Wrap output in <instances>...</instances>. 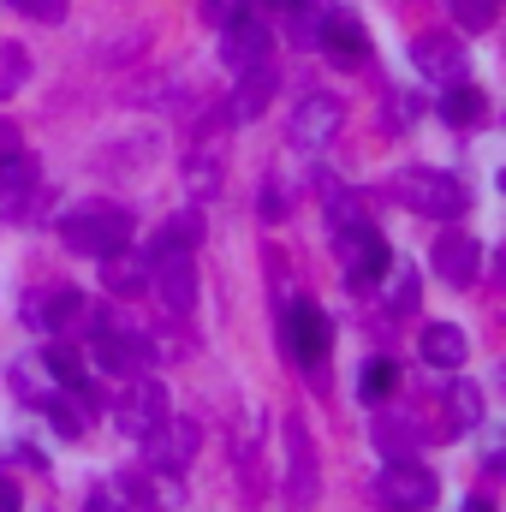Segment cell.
Wrapping results in <instances>:
<instances>
[{"label":"cell","mask_w":506,"mask_h":512,"mask_svg":"<svg viewBox=\"0 0 506 512\" xmlns=\"http://www.w3.org/2000/svg\"><path fill=\"white\" fill-rule=\"evenodd\" d=\"M161 304L173 316H191L197 310V262H191V251L161 256Z\"/></svg>","instance_id":"obj_16"},{"label":"cell","mask_w":506,"mask_h":512,"mask_svg":"<svg viewBox=\"0 0 506 512\" xmlns=\"http://www.w3.org/2000/svg\"><path fill=\"white\" fill-rule=\"evenodd\" d=\"M24 78H30V54H24V42H0V96H12Z\"/></svg>","instance_id":"obj_31"},{"label":"cell","mask_w":506,"mask_h":512,"mask_svg":"<svg viewBox=\"0 0 506 512\" xmlns=\"http://www.w3.org/2000/svg\"><path fill=\"white\" fill-rule=\"evenodd\" d=\"M441 495L435 471L429 465H411V459H387V471L376 477V501L387 512H429Z\"/></svg>","instance_id":"obj_5"},{"label":"cell","mask_w":506,"mask_h":512,"mask_svg":"<svg viewBox=\"0 0 506 512\" xmlns=\"http://www.w3.org/2000/svg\"><path fill=\"white\" fill-rule=\"evenodd\" d=\"M161 417H167V393L149 382V376H126V393L114 399L120 435H126V441H149V435L161 429Z\"/></svg>","instance_id":"obj_7"},{"label":"cell","mask_w":506,"mask_h":512,"mask_svg":"<svg viewBox=\"0 0 506 512\" xmlns=\"http://www.w3.org/2000/svg\"><path fill=\"white\" fill-rule=\"evenodd\" d=\"M280 334H286V352H292L298 364H322V358L334 352V322H328L316 304H304V298L286 310V328H280Z\"/></svg>","instance_id":"obj_9"},{"label":"cell","mask_w":506,"mask_h":512,"mask_svg":"<svg viewBox=\"0 0 506 512\" xmlns=\"http://www.w3.org/2000/svg\"><path fill=\"white\" fill-rule=\"evenodd\" d=\"M274 90H280L274 66H251V72H239V90H233V102H227V120L245 126V120H256V114H268Z\"/></svg>","instance_id":"obj_17"},{"label":"cell","mask_w":506,"mask_h":512,"mask_svg":"<svg viewBox=\"0 0 506 512\" xmlns=\"http://www.w3.org/2000/svg\"><path fill=\"white\" fill-rule=\"evenodd\" d=\"M459 512H495V501H489V495H477V501H465Z\"/></svg>","instance_id":"obj_39"},{"label":"cell","mask_w":506,"mask_h":512,"mask_svg":"<svg viewBox=\"0 0 506 512\" xmlns=\"http://www.w3.org/2000/svg\"><path fill=\"white\" fill-rule=\"evenodd\" d=\"M417 352H423L429 364H441V370H459V364L471 358V340H465L459 322H429L423 340H417Z\"/></svg>","instance_id":"obj_18"},{"label":"cell","mask_w":506,"mask_h":512,"mask_svg":"<svg viewBox=\"0 0 506 512\" xmlns=\"http://www.w3.org/2000/svg\"><path fill=\"white\" fill-rule=\"evenodd\" d=\"M268 54H274V30H268V18L245 12L239 24H227V30H221V60H227L233 72L268 66Z\"/></svg>","instance_id":"obj_12"},{"label":"cell","mask_w":506,"mask_h":512,"mask_svg":"<svg viewBox=\"0 0 506 512\" xmlns=\"http://www.w3.org/2000/svg\"><path fill=\"white\" fill-rule=\"evenodd\" d=\"M387 191H393L405 209L429 215V221H459V215L471 209V191H465L453 173H435V167H405V173L387 179Z\"/></svg>","instance_id":"obj_2"},{"label":"cell","mask_w":506,"mask_h":512,"mask_svg":"<svg viewBox=\"0 0 506 512\" xmlns=\"http://www.w3.org/2000/svg\"><path fill=\"white\" fill-rule=\"evenodd\" d=\"M120 495H126L137 512H149L155 501H161V495H149V483H143V477H126V483H120Z\"/></svg>","instance_id":"obj_36"},{"label":"cell","mask_w":506,"mask_h":512,"mask_svg":"<svg viewBox=\"0 0 506 512\" xmlns=\"http://www.w3.org/2000/svg\"><path fill=\"white\" fill-rule=\"evenodd\" d=\"M126 239H131V209H120V203H78L72 215H60V245L72 256L126 251Z\"/></svg>","instance_id":"obj_1"},{"label":"cell","mask_w":506,"mask_h":512,"mask_svg":"<svg viewBox=\"0 0 506 512\" xmlns=\"http://www.w3.org/2000/svg\"><path fill=\"white\" fill-rule=\"evenodd\" d=\"M417 304V268L387 262V310H411Z\"/></svg>","instance_id":"obj_32"},{"label":"cell","mask_w":506,"mask_h":512,"mask_svg":"<svg viewBox=\"0 0 506 512\" xmlns=\"http://www.w3.org/2000/svg\"><path fill=\"white\" fill-rule=\"evenodd\" d=\"M96 262H102V286H108L114 298H137V292L149 286V262H143V256L108 251V256H96Z\"/></svg>","instance_id":"obj_20"},{"label":"cell","mask_w":506,"mask_h":512,"mask_svg":"<svg viewBox=\"0 0 506 512\" xmlns=\"http://www.w3.org/2000/svg\"><path fill=\"white\" fill-rule=\"evenodd\" d=\"M197 441H203V435H197V423H191V417H161V429L143 441V447H149V471L179 477V471L197 459Z\"/></svg>","instance_id":"obj_11"},{"label":"cell","mask_w":506,"mask_h":512,"mask_svg":"<svg viewBox=\"0 0 506 512\" xmlns=\"http://www.w3.org/2000/svg\"><path fill=\"white\" fill-rule=\"evenodd\" d=\"M316 191H322V203H328V221H334V227H346V221H358V215H364V209H358V197H352L334 173H316Z\"/></svg>","instance_id":"obj_26"},{"label":"cell","mask_w":506,"mask_h":512,"mask_svg":"<svg viewBox=\"0 0 506 512\" xmlns=\"http://www.w3.org/2000/svg\"><path fill=\"white\" fill-rule=\"evenodd\" d=\"M90 316V304H84V292H72V286H48V292H36V298H24V322H36V328H72V322H84Z\"/></svg>","instance_id":"obj_13"},{"label":"cell","mask_w":506,"mask_h":512,"mask_svg":"<svg viewBox=\"0 0 506 512\" xmlns=\"http://www.w3.org/2000/svg\"><path fill=\"white\" fill-rule=\"evenodd\" d=\"M42 364H48V376H54V382H60V387H72L78 399L90 393V376H84V352H78V346H66V340H54V346L42 352Z\"/></svg>","instance_id":"obj_22"},{"label":"cell","mask_w":506,"mask_h":512,"mask_svg":"<svg viewBox=\"0 0 506 512\" xmlns=\"http://www.w3.org/2000/svg\"><path fill=\"white\" fill-rule=\"evenodd\" d=\"M316 48L322 54H334L340 66H370V36H364V24L352 18V12H340V6H322V18H316Z\"/></svg>","instance_id":"obj_8"},{"label":"cell","mask_w":506,"mask_h":512,"mask_svg":"<svg viewBox=\"0 0 506 512\" xmlns=\"http://www.w3.org/2000/svg\"><path fill=\"white\" fill-rule=\"evenodd\" d=\"M453 18H459V30L483 36V30H495V18H501V0H453Z\"/></svg>","instance_id":"obj_29"},{"label":"cell","mask_w":506,"mask_h":512,"mask_svg":"<svg viewBox=\"0 0 506 512\" xmlns=\"http://www.w3.org/2000/svg\"><path fill=\"white\" fill-rule=\"evenodd\" d=\"M42 411L54 417V429H60V435H84V423H90V411L78 405V393H72V387H60L54 399H42Z\"/></svg>","instance_id":"obj_27"},{"label":"cell","mask_w":506,"mask_h":512,"mask_svg":"<svg viewBox=\"0 0 506 512\" xmlns=\"http://www.w3.org/2000/svg\"><path fill=\"white\" fill-rule=\"evenodd\" d=\"M0 512H18V489H12L6 477H0Z\"/></svg>","instance_id":"obj_38"},{"label":"cell","mask_w":506,"mask_h":512,"mask_svg":"<svg viewBox=\"0 0 506 512\" xmlns=\"http://www.w3.org/2000/svg\"><path fill=\"white\" fill-rule=\"evenodd\" d=\"M334 251H340V268H346V286L352 292H370L381 274H387V262H393L387 239H381L364 215L346 221V227H334Z\"/></svg>","instance_id":"obj_4"},{"label":"cell","mask_w":506,"mask_h":512,"mask_svg":"<svg viewBox=\"0 0 506 512\" xmlns=\"http://www.w3.org/2000/svg\"><path fill=\"white\" fill-rule=\"evenodd\" d=\"M411 66H417L423 78L459 84V78H465V48H459V36H417V42H411Z\"/></svg>","instance_id":"obj_15"},{"label":"cell","mask_w":506,"mask_h":512,"mask_svg":"<svg viewBox=\"0 0 506 512\" xmlns=\"http://www.w3.org/2000/svg\"><path fill=\"white\" fill-rule=\"evenodd\" d=\"M340 120H346L340 96L316 90V96H304V102L292 108V120H286V137H292L298 149H322V143H334V131H340Z\"/></svg>","instance_id":"obj_10"},{"label":"cell","mask_w":506,"mask_h":512,"mask_svg":"<svg viewBox=\"0 0 506 512\" xmlns=\"http://www.w3.org/2000/svg\"><path fill=\"white\" fill-rule=\"evenodd\" d=\"M393 387H399V370H393L387 358H376V364H364V376H358V393H364L370 405H381V399H393Z\"/></svg>","instance_id":"obj_30"},{"label":"cell","mask_w":506,"mask_h":512,"mask_svg":"<svg viewBox=\"0 0 506 512\" xmlns=\"http://www.w3.org/2000/svg\"><path fill=\"white\" fill-rule=\"evenodd\" d=\"M441 120H447L453 131L483 126V120H489V96H483V90H471V84L459 78V84L447 90V102H441Z\"/></svg>","instance_id":"obj_21"},{"label":"cell","mask_w":506,"mask_h":512,"mask_svg":"<svg viewBox=\"0 0 506 512\" xmlns=\"http://www.w3.org/2000/svg\"><path fill=\"white\" fill-rule=\"evenodd\" d=\"M24 18H36V24H60L66 18V0H12Z\"/></svg>","instance_id":"obj_35"},{"label":"cell","mask_w":506,"mask_h":512,"mask_svg":"<svg viewBox=\"0 0 506 512\" xmlns=\"http://www.w3.org/2000/svg\"><path fill=\"white\" fill-rule=\"evenodd\" d=\"M256 209H262V221H286L292 209H286V191H280V179H262V191H256Z\"/></svg>","instance_id":"obj_33"},{"label":"cell","mask_w":506,"mask_h":512,"mask_svg":"<svg viewBox=\"0 0 506 512\" xmlns=\"http://www.w3.org/2000/svg\"><path fill=\"white\" fill-rule=\"evenodd\" d=\"M30 191H36V161H24V149H18V155L0 161V197L18 203V197H30Z\"/></svg>","instance_id":"obj_28"},{"label":"cell","mask_w":506,"mask_h":512,"mask_svg":"<svg viewBox=\"0 0 506 512\" xmlns=\"http://www.w3.org/2000/svg\"><path fill=\"white\" fill-rule=\"evenodd\" d=\"M316 495H322V477H316L310 423H304V417H286V501H292L298 512H310Z\"/></svg>","instance_id":"obj_6"},{"label":"cell","mask_w":506,"mask_h":512,"mask_svg":"<svg viewBox=\"0 0 506 512\" xmlns=\"http://www.w3.org/2000/svg\"><path fill=\"white\" fill-rule=\"evenodd\" d=\"M376 447L387 459H411V453L423 447V423L405 417V411H381L376 417Z\"/></svg>","instance_id":"obj_19"},{"label":"cell","mask_w":506,"mask_h":512,"mask_svg":"<svg viewBox=\"0 0 506 512\" xmlns=\"http://www.w3.org/2000/svg\"><path fill=\"white\" fill-rule=\"evenodd\" d=\"M441 405H447V423L453 429H477L483 423V387L477 382H453L441 393Z\"/></svg>","instance_id":"obj_23"},{"label":"cell","mask_w":506,"mask_h":512,"mask_svg":"<svg viewBox=\"0 0 506 512\" xmlns=\"http://www.w3.org/2000/svg\"><path fill=\"white\" fill-rule=\"evenodd\" d=\"M90 352H96V364L114 370V376H143V370L155 364V340L137 334V328H126L120 316H90Z\"/></svg>","instance_id":"obj_3"},{"label":"cell","mask_w":506,"mask_h":512,"mask_svg":"<svg viewBox=\"0 0 506 512\" xmlns=\"http://www.w3.org/2000/svg\"><path fill=\"white\" fill-rule=\"evenodd\" d=\"M268 12H292V6H304V0H262Z\"/></svg>","instance_id":"obj_40"},{"label":"cell","mask_w":506,"mask_h":512,"mask_svg":"<svg viewBox=\"0 0 506 512\" xmlns=\"http://www.w3.org/2000/svg\"><path fill=\"white\" fill-rule=\"evenodd\" d=\"M251 12V0H203V18L215 24V30H227V24H239Z\"/></svg>","instance_id":"obj_34"},{"label":"cell","mask_w":506,"mask_h":512,"mask_svg":"<svg viewBox=\"0 0 506 512\" xmlns=\"http://www.w3.org/2000/svg\"><path fill=\"white\" fill-rule=\"evenodd\" d=\"M197 239H203V215H197V209H179V215L161 227L155 256H167V251H197Z\"/></svg>","instance_id":"obj_25"},{"label":"cell","mask_w":506,"mask_h":512,"mask_svg":"<svg viewBox=\"0 0 506 512\" xmlns=\"http://www.w3.org/2000/svg\"><path fill=\"white\" fill-rule=\"evenodd\" d=\"M18 149H24L18 126H12V120H0V161H6V155H18Z\"/></svg>","instance_id":"obj_37"},{"label":"cell","mask_w":506,"mask_h":512,"mask_svg":"<svg viewBox=\"0 0 506 512\" xmlns=\"http://www.w3.org/2000/svg\"><path fill=\"white\" fill-rule=\"evenodd\" d=\"M185 179H191V197H215L221 191V161H215V137H203L185 161Z\"/></svg>","instance_id":"obj_24"},{"label":"cell","mask_w":506,"mask_h":512,"mask_svg":"<svg viewBox=\"0 0 506 512\" xmlns=\"http://www.w3.org/2000/svg\"><path fill=\"white\" fill-rule=\"evenodd\" d=\"M435 274H441L447 286H471V280L483 274V245H477L471 233H441V239H435Z\"/></svg>","instance_id":"obj_14"}]
</instances>
